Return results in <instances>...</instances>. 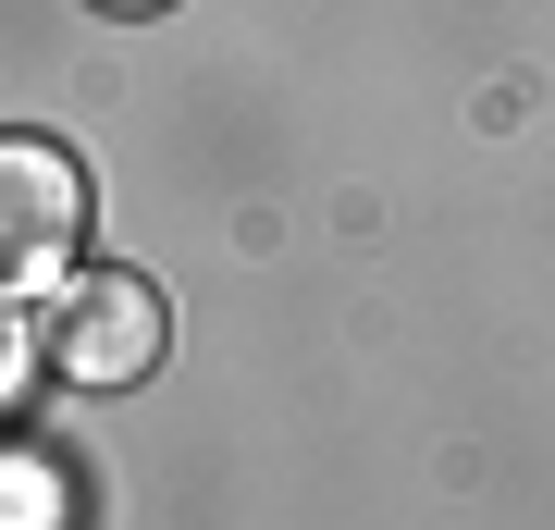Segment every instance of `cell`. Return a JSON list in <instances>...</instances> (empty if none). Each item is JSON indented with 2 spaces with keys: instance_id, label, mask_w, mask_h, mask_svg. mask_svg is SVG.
Returning <instances> with one entry per match:
<instances>
[{
  "instance_id": "cell-1",
  "label": "cell",
  "mask_w": 555,
  "mask_h": 530,
  "mask_svg": "<svg viewBox=\"0 0 555 530\" xmlns=\"http://www.w3.org/2000/svg\"><path fill=\"white\" fill-rule=\"evenodd\" d=\"M38 358H50L75 395L149 383V371H160V284H149V272H62V284H50Z\"/></svg>"
},
{
  "instance_id": "cell-2",
  "label": "cell",
  "mask_w": 555,
  "mask_h": 530,
  "mask_svg": "<svg viewBox=\"0 0 555 530\" xmlns=\"http://www.w3.org/2000/svg\"><path fill=\"white\" fill-rule=\"evenodd\" d=\"M87 247V173L50 137H0V296H50Z\"/></svg>"
},
{
  "instance_id": "cell-3",
  "label": "cell",
  "mask_w": 555,
  "mask_h": 530,
  "mask_svg": "<svg viewBox=\"0 0 555 530\" xmlns=\"http://www.w3.org/2000/svg\"><path fill=\"white\" fill-rule=\"evenodd\" d=\"M13 383H25V334L0 321V395H13Z\"/></svg>"
},
{
  "instance_id": "cell-4",
  "label": "cell",
  "mask_w": 555,
  "mask_h": 530,
  "mask_svg": "<svg viewBox=\"0 0 555 530\" xmlns=\"http://www.w3.org/2000/svg\"><path fill=\"white\" fill-rule=\"evenodd\" d=\"M100 13H160V0H100Z\"/></svg>"
}]
</instances>
